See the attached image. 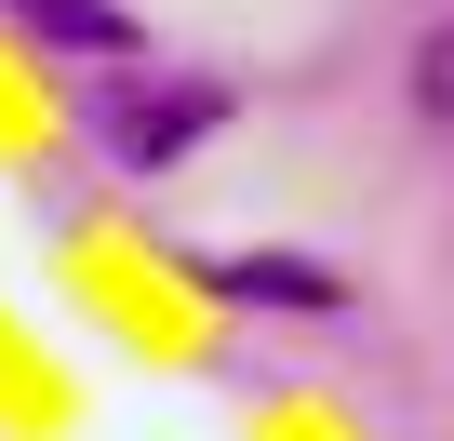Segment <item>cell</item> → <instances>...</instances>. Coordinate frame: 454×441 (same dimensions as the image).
<instances>
[{
  "label": "cell",
  "mask_w": 454,
  "mask_h": 441,
  "mask_svg": "<svg viewBox=\"0 0 454 441\" xmlns=\"http://www.w3.org/2000/svg\"><path fill=\"white\" fill-rule=\"evenodd\" d=\"M414 107L454 134V28H427V41H414Z\"/></svg>",
  "instance_id": "4"
},
{
  "label": "cell",
  "mask_w": 454,
  "mask_h": 441,
  "mask_svg": "<svg viewBox=\"0 0 454 441\" xmlns=\"http://www.w3.org/2000/svg\"><path fill=\"white\" fill-rule=\"evenodd\" d=\"M227 121V94L214 81H147V67H107V94H94V134H107V161L121 174H160L174 147H200Z\"/></svg>",
  "instance_id": "1"
},
{
  "label": "cell",
  "mask_w": 454,
  "mask_h": 441,
  "mask_svg": "<svg viewBox=\"0 0 454 441\" xmlns=\"http://www.w3.org/2000/svg\"><path fill=\"white\" fill-rule=\"evenodd\" d=\"M14 14H27L41 41L94 54V67H134V14H121V0H14Z\"/></svg>",
  "instance_id": "3"
},
{
  "label": "cell",
  "mask_w": 454,
  "mask_h": 441,
  "mask_svg": "<svg viewBox=\"0 0 454 441\" xmlns=\"http://www.w3.org/2000/svg\"><path fill=\"white\" fill-rule=\"evenodd\" d=\"M200 281L241 295V308H334V295H348L321 255H200Z\"/></svg>",
  "instance_id": "2"
}]
</instances>
